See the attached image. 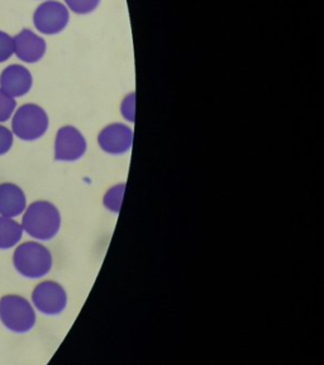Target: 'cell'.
<instances>
[{
    "mask_svg": "<svg viewBox=\"0 0 324 365\" xmlns=\"http://www.w3.org/2000/svg\"><path fill=\"white\" fill-rule=\"evenodd\" d=\"M50 125L48 114L45 109L33 104H23L18 108L11 120L13 135L23 141H36L45 135Z\"/></svg>",
    "mask_w": 324,
    "mask_h": 365,
    "instance_id": "obj_4",
    "label": "cell"
},
{
    "mask_svg": "<svg viewBox=\"0 0 324 365\" xmlns=\"http://www.w3.org/2000/svg\"><path fill=\"white\" fill-rule=\"evenodd\" d=\"M33 84L28 68L22 65H9L0 75V89L13 98L26 96Z\"/></svg>",
    "mask_w": 324,
    "mask_h": 365,
    "instance_id": "obj_9",
    "label": "cell"
},
{
    "mask_svg": "<svg viewBox=\"0 0 324 365\" xmlns=\"http://www.w3.org/2000/svg\"><path fill=\"white\" fill-rule=\"evenodd\" d=\"M22 227L26 234L40 241L52 240L61 228V213L47 200H37L23 212Z\"/></svg>",
    "mask_w": 324,
    "mask_h": 365,
    "instance_id": "obj_1",
    "label": "cell"
},
{
    "mask_svg": "<svg viewBox=\"0 0 324 365\" xmlns=\"http://www.w3.org/2000/svg\"><path fill=\"white\" fill-rule=\"evenodd\" d=\"M32 302L41 314L57 316L63 314L65 308L68 307V293L60 283L46 280L34 288Z\"/></svg>",
    "mask_w": 324,
    "mask_h": 365,
    "instance_id": "obj_5",
    "label": "cell"
},
{
    "mask_svg": "<svg viewBox=\"0 0 324 365\" xmlns=\"http://www.w3.org/2000/svg\"><path fill=\"white\" fill-rule=\"evenodd\" d=\"M16 99L0 89V122H6L9 120L13 112L16 110Z\"/></svg>",
    "mask_w": 324,
    "mask_h": 365,
    "instance_id": "obj_16",
    "label": "cell"
},
{
    "mask_svg": "<svg viewBox=\"0 0 324 365\" xmlns=\"http://www.w3.org/2000/svg\"><path fill=\"white\" fill-rule=\"evenodd\" d=\"M21 223L13 218L0 216V250H8L17 245L23 236Z\"/></svg>",
    "mask_w": 324,
    "mask_h": 365,
    "instance_id": "obj_12",
    "label": "cell"
},
{
    "mask_svg": "<svg viewBox=\"0 0 324 365\" xmlns=\"http://www.w3.org/2000/svg\"><path fill=\"white\" fill-rule=\"evenodd\" d=\"M68 11H74L76 14H90L100 6L102 0H65Z\"/></svg>",
    "mask_w": 324,
    "mask_h": 365,
    "instance_id": "obj_14",
    "label": "cell"
},
{
    "mask_svg": "<svg viewBox=\"0 0 324 365\" xmlns=\"http://www.w3.org/2000/svg\"><path fill=\"white\" fill-rule=\"evenodd\" d=\"M88 143L83 132L74 125H63L57 131L55 140V160L61 163H74L83 159Z\"/></svg>",
    "mask_w": 324,
    "mask_h": 365,
    "instance_id": "obj_7",
    "label": "cell"
},
{
    "mask_svg": "<svg viewBox=\"0 0 324 365\" xmlns=\"http://www.w3.org/2000/svg\"><path fill=\"white\" fill-rule=\"evenodd\" d=\"M13 146V132L0 125V156L6 155Z\"/></svg>",
    "mask_w": 324,
    "mask_h": 365,
    "instance_id": "obj_18",
    "label": "cell"
},
{
    "mask_svg": "<svg viewBox=\"0 0 324 365\" xmlns=\"http://www.w3.org/2000/svg\"><path fill=\"white\" fill-rule=\"evenodd\" d=\"M27 208V197L21 187L13 182L0 184V216L14 218Z\"/></svg>",
    "mask_w": 324,
    "mask_h": 365,
    "instance_id": "obj_11",
    "label": "cell"
},
{
    "mask_svg": "<svg viewBox=\"0 0 324 365\" xmlns=\"http://www.w3.org/2000/svg\"><path fill=\"white\" fill-rule=\"evenodd\" d=\"M125 193V182L115 184L112 188H109L103 197V205L105 207V210L112 213H120V208L123 205Z\"/></svg>",
    "mask_w": 324,
    "mask_h": 365,
    "instance_id": "obj_13",
    "label": "cell"
},
{
    "mask_svg": "<svg viewBox=\"0 0 324 365\" xmlns=\"http://www.w3.org/2000/svg\"><path fill=\"white\" fill-rule=\"evenodd\" d=\"M14 53V41L9 34L0 31V63H4Z\"/></svg>",
    "mask_w": 324,
    "mask_h": 365,
    "instance_id": "obj_17",
    "label": "cell"
},
{
    "mask_svg": "<svg viewBox=\"0 0 324 365\" xmlns=\"http://www.w3.org/2000/svg\"><path fill=\"white\" fill-rule=\"evenodd\" d=\"M120 114L127 122L135 123L136 120V93L127 94L120 103Z\"/></svg>",
    "mask_w": 324,
    "mask_h": 365,
    "instance_id": "obj_15",
    "label": "cell"
},
{
    "mask_svg": "<svg viewBox=\"0 0 324 365\" xmlns=\"http://www.w3.org/2000/svg\"><path fill=\"white\" fill-rule=\"evenodd\" d=\"M14 53L24 63H33L45 56L46 41L29 29H23L14 38Z\"/></svg>",
    "mask_w": 324,
    "mask_h": 365,
    "instance_id": "obj_10",
    "label": "cell"
},
{
    "mask_svg": "<svg viewBox=\"0 0 324 365\" xmlns=\"http://www.w3.org/2000/svg\"><path fill=\"white\" fill-rule=\"evenodd\" d=\"M13 264L18 273L23 277L38 279L51 272L53 259L51 251L45 245L36 241H27L18 246L14 251Z\"/></svg>",
    "mask_w": 324,
    "mask_h": 365,
    "instance_id": "obj_2",
    "label": "cell"
},
{
    "mask_svg": "<svg viewBox=\"0 0 324 365\" xmlns=\"http://www.w3.org/2000/svg\"><path fill=\"white\" fill-rule=\"evenodd\" d=\"M135 133L125 123H110L105 125L98 135V145L105 154L123 155L133 146Z\"/></svg>",
    "mask_w": 324,
    "mask_h": 365,
    "instance_id": "obj_8",
    "label": "cell"
},
{
    "mask_svg": "<svg viewBox=\"0 0 324 365\" xmlns=\"http://www.w3.org/2000/svg\"><path fill=\"white\" fill-rule=\"evenodd\" d=\"M0 319L8 330L16 334L28 332L37 322L33 306L24 297L17 294L0 298Z\"/></svg>",
    "mask_w": 324,
    "mask_h": 365,
    "instance_id": "obj_3",
    "label": "cell"
},
{
    "mask_svg": "<svg viewBox=\"0 0 324 365\" xmlns=\"http://www.w3.org/2000/svg\"><path fill=\"white\" fill-rule=\"evenodd\" d=\"M70 11L68 6L56 1L47 0L42 3L33 14V24L43 34H57L68 27Z\"/></svg>",
    "mask_w": 324,
    "mask_h": 365,
    "instance_id": "obj_6",
    "label": "cell"
}]
</instances>
